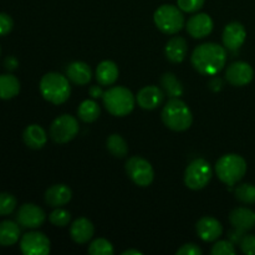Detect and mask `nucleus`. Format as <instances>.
<instances>
[{"label": "nucleus", "mask_w": 255, "mask_h": 255, "mask_svg": "<svg viewBox=\"0 0 255 255\" xmlns=\"http://www.w3.org/2000/svg\"><path fill=\"white\" fill-rule=\"evenodd\" d=\"M236 198L242 203H255V186L251 183H243L236 188Z\"/></svg>", "instance_id": "nucleus-30"}, {"label": "nucleus", "mask_w": 255, "mask_h": 255, "mask_svg": "<svg viewBox=\"0 0 255 255\" xmlns=\"http://www.w3.org/2000/svg\"><path fill=\"white\" fill-rule=\"evenodd\" d=\"M122 255H142V252L137 251V249H128V251H125Z\"/></svg>", "instance_id": "nucleus-41"}, {"label": "nucleus", "mask_w": 255, "mask_h": 255, "mask_svg": "<svg viewBox=\"0 0 255 255\" xmlns=\"http://www.w3.org/2000/svg\"><path fill=\"white\" fill-rule=\"evenodd\" d=\"M79 122L71 115H61L50 126V137L56 143H67L79 133Z\"/></svg>", "instance_id": "nucleus-8"}, {"label": "nucleus", "mask_w": 255, "mask_h": 255, "mask_svg": "<svg viewBox=\"0 0 255 255\" xmlns=\"http://www.w3.org/2000/svg\"><path fill=\"white\" fill-rule=\"evenodd\" d=\"M95 227L87 218H79L72 223L70 228V236L72 241L77 244H85L94 237Z\"/></svg>", "instance_id": "nucleus-19"}, {"label": "nucleus", "mask_w": 255, "mask_h": 255, "mask_svg": "<svg viewBox=\"0 0 255 255\" xmlns=\"http://www.w3.org/2000/svg\"><path fill=\"white\" fill-rule=\"evenodd\" d=\"M89 92H90V95L94 97V99H99V97H101L102 95H104L101 87H99V86H91L90 87Z\"/></svg>", "instance_id": "nucleus-40"}, {"label": "nucleus", "mask_w": 255, "mask_h": 255, "mask_svg": "<svg viewBox=\"0 0 255 255\" xmlns=\"http://www.w3.org/2000/svg\"><path fill=\"white\" fill-rule=\"evenodd\" d=\"M46 219L44 209L34 203H25L19 208L16 213V221L24 228L35 229L44 224Z\"/></svg>", "instance_id": "nucleus-11"}, {"label": "nucleus", "mask_w": 255, "mask_h": 255, "mask_svg": "<svg viewBox=\"0 0 255 255\" xmlns=\"http://www.w3.org/2000/svg\"><path fill=\"white\" fill-rule=\"evenodd\" d=\"M22 139L29 148L40 149L46 144V131L39 125H29L22 132Z\"/></svg>", "instance_id": "nucleus-21"}, {"label": "nucleus", "mask_w": 255, "mask_h": 255, "mask_svg": "<svg viewBox=\"0 0 255 255\" xmlns=\"http://www.w3.org/2000/svg\"><path fill=\"white\" fill-rule=\"evenodd\" d=\"M40 92L46 101L54 105H61L69 100L71 86L67 76L59 72H47L40 80Z\"/></svg>", "instance_id": "nucleus-2"}, {"label": "nucleus", "mask_w": 255, "mask_h": 255, "mask_svg": "<svg viewBox=\"0 0 255 255\" xmlns=\"http://www.w3.org/2000/svg\"><path fill=\"white\" fill-rule=\"evenodd\" d=\"M254 77V70L248 62L237 61L228 66L226 71V79L233 86H246L251 84Z\"/></svg>", "instance_id": "nucleus-12"}, {"label": "nucleus", "mask_w": 255, "mask_h": 255, "mask_svg": "<svg viewBox=\"0 0 255 255\" xmlns=\"http://www.w3.org/2000/svg\"><path fill=\"white\" fill-rule=\"evenodd\" d=\"M187 31L194 39H203L208 36L213 30V20L208 14L198 12L193 15L187 21Z\"/></svg>", "instance_id": "nucleus-14"}, {"label": "nucleus", "mask_w": 255, "mask_h": 255, "mask_svg": "<svg viewBox=\"0 0 255 255\" xmlns=\"http://www.w3.org/2000/svg\"><path fill=\"white\" fill-rule=\"evenodd\" d=\"M20 251L25 255H46L50 253V241L41 232H29L20 239Z\"/></svg>", "instance_id": "nucleus-10"}, {"label": "nucleus", "mask_w": 255, "mask_h": 255, "mask_svg": "<svg viewBox=\"0 0 255 255\" xmlns=\"http://www.w3.org/2000/svg\"><path fill=\"white\" fill-rule=\"evenodd\" d=\"M102 100L107 111L117 117H124L131 114L136 102L133 94L124 86L109 89L102 95Z\"/></svg>", "instance_id": "nucleus-4"}, {"label": "nucleus", "mask_w": 255, "mask_h": 255, "mask_svg": "<svg viewBox=\"0 0 255 255\" xmlns=\"http://www.w3.org/2000/svg\"><path fill=\"white\" fill-rule=\"evenodd\" d=\"M229 222L239 232L251 231L255 227V212L246 207L233 209L229 214Z\"/></svg>", "instance_id": "nucleus-17"}, {"label": "nucleus", "mask_w": 255, "mask_h": 255, "mask_svg": "<svg viewBox=\"0 0 255 255\" xmlns=\"http://www.w3.org/2000/svg\"><path fill=\"white\" fill-rule=\"evenodd\" d=\"M206 0H177V5L182 11L196 12L202 9Z\"/></svg>", "instance_id": "nucleus-34"}, {"label": "nucleus", "mask_w": 255, "mask_h": 255, "mask_svg": "<svg viewBox=\"0 0 255 255\" xmlns=\"http://www.w3.org/2000/svg\"><path fill=\"white\" fill-rule=\"evenodd\" d=\"M177 255H202V249L199 248L197 244L193 243H188L182 246L178 251L176 252Z\"/></svg>", "instance_id": "nucleus-37"}, {"label": "nucleus", "mask_w": 255, "mask_h": 255, "mask_svg": "<svg viewBox=\"0 0 255 255\" xmlns=\"http://www.w3.org/2000/svg\"><path fill=\"white\" fill-rule=\"evenodd\" d=\"M66 76L76 85H87L92 79V71L86 62L75 61L67 66Z\"/></svg>", "instance_id": "nucleus-22"}, {"label": "nucleus", "mask_w": 255, "mask_h": 255, "mask_svg": "<svg viewBox=\"0 0 255 255\" xmlns=\"http://www.w3.org/2000/svg\"><path fill=\"white\" fill-rule=\"evenodd\" d=\"M17 65H19V62H17V60L14 56H9L5 59V67L7 70H15L17 67Z\"/></svg>", "instance_id": "nucleus-39"}, {"label": "nucleus", "mask_w": 255, "mask_h": 255, "mask_svg": "<svg viewBox=\"0 0 255 255\" xmlns=\"http://www.w3.org/2000/svg\"><path fill=\"white\" fill-rule=\"evenodd\" d=\"M89 254L91 255H112L114 254V246L107 239L99 238L95 239L89 247Z\"/></svg>", "instance_id": "nucleus-29"}, {"label": "nucleus", "mask_w": 255, "mask_h": 255, "mask_svg": "<svg viewBox=\"0 0 255 255\" xmlns=\"http://www.w3.org/2000/svg\"><path fill=\"white\" fill-rule=\"evenodd\" d=\"M16 208V198L12 194L1 192L0 193V216H9Z\"/></svg>", "instance_id": "nucleus-31"}, {"label": "nucleus", "mask_w": 255, "mask_h": 255, "mask_svg": "<svg viewBox=\"0 0 255 255\" xmlns=\"http://www.w3.org/2000/svg\"><path fill=\"white\" fill-rule=\"evenodd\" d=\"M208 86H209V89L213 90V91H219V90L223 87V81H222L221 77L214 76V77H212L211 80H209Z\"/></svg>", "instance_id": "nucleus-38"}, {"label": "nucleus", "mask_w": 255, "mask_h": 255, "mask_svg": "<svg viewBox=\"0 0 255 255\" xmlns=\"http://www.w3.org/2000/svg\"><path fill=\"white\" fill-rule=\"evenodd\" d=\"M100 106L97 102H95L94 100H85L80 104L79 109H77V115H79L80 120H82L86 124L90 122H94L99 119L100 116Z\"/></svg>", "instance_id": "nucleus-27"}, {"label": "nucleus", "mask_w": 255, "mask_h": 255, "mask_svg": "<svg viewBox=\"0 0 255 255\" xmlns=\"http://www.w3.org/2000/svg\"><path fill=\"white\" fill-rule=\"evenodd\" d=\"M126 172L129 178L139 187H148L153 182L154 171L147 159L133 156L126 162Z\"/></svg>", "instance_id": "nucleus-9"}, {"label": "nucleus", "mask_w": 255, "mask_h": 255, "mask_svg": "<svg viewBox=\"0 0 255 255\" xmlns=\"http://www.w3.org/2000/svg\"><path fill=\"white\" fill-rule=\"evenodd\" d=\"M216 173L227 186H234L247 173V162L242 156L228 153L222 156L216 163Z\"/></svg>", "instance_id": "nucleus-5"}, {"label": "nucleus", "mask_w": 255, "mask_h": 255, "mask_svg": "<svg viewBox=\"0 0 255 255\" xmlns=\"http://www.w3.org/2000/svg\"><path fill=\"white\" fill-rule=\"evenodd\" d=\"M107 149L116 158H124L128 153V146L125 138L120 134H111L107 138Z\"/></svg>", "instance_id": "nucleus-28"}, {"label": "nucleus", "mask_w": 255, "mask_h": 255, "mask_svg": "<svg viewBox=\"0 0 255 255\" xmlns=\"http://www.w3.org/2000/svg\"><path fill=\"white\" fill-rule=\"evenodd\" d=\"M211 253L213 255H234L236 254V248L231 242L218 241L212 247Z\"/></svg>", "instance_id": "nucleus-33"}, {"label": "nucleus", "mask_w": 255, "mask_h": 255, "mask_svg": "<svg viewBox=\"0 0 255 255\" xmlns=\"http://www.w3.org/2000/svg\"><path fill=\"white\" fill-rule=\"evenodd\" d=\"M187 52H188V44H187L186 39L182 36H173L172 39H169L164 47L166 57L174 64H179L183 61L187 56Z\"/></svg>", "instance_id": "nucleus-20"}, {"label": "nucleus", "mask_w": 255, "mask_h": 255, "mask_svg": "<svg viewBox=\"0 0 255 255\" xmlns=\"http://www.w3.org/2000/svg\"><path fill=\"white\" fill-rule=\"evenodd\" d=\"M198 236L204 242H216L223 233V226L213 217H202L196 224Z\"/></svg>", "instance_id": "nucleus-16"}, {"label": "nucleus", "mask_w": 255, "mask_h": 255, "mask_svg": "<svg viewBox=\"0 0 255 255\" xmlns=\"http://www.w3.org/2000/svg\"><path fill=\"white\" fill-rule=\"evenodd\" d=\"M14 27V21L11 16L5 12H0V36H5L9 34Z\"/></svg>", "instance_id": "nucleus-35"}, {"label": "nucleus", "mask_w": 255, "mask_h": 255, "mask_svg": "<svg viewBox=\"0 0 255 255\" xmlns=\"http://www.w3.org/2000/svg\"><path fill=\"white\" fill-rule=\"evenodd\" d=\"M163 124L172 131L182 132L188 129L193 122V115L187 106L186 102L179 100V97L171 99L161 112Z\"/></svg>", "instance_id": "nucleus-3"}, {"label": "nucleus", "mask_w": 255, "mask_h": 255, "mask_svg": "<svg viewBox=\"0 0 255 255\" xmlns=\"http://www.w3.org/2000/svg\"><path fill=\"white\" fill-rule=\"evenodd\" d=\"M72 198V191L66 184H54L45 192V202L50 207L59 208L69 203Z\"/></svg>", "instance_id": "nucleus-18"}, {"label": "nucleus", "mask_w": 255, "mask_h": 255, "mask_svg": "<svg viewBox=\"0 0 255 255\" xmlns=\"http://www.w3.org/2000/svg\"><path fill=\"white\" fill-rule=\"evenodd\" d=\"M241 249L244 254L255 255V236L243 237L241 242Z\"/></svg>", "instance_id": "nucleus-36"}, {"label": "nucleus", "mask_w": 255, "mask_h": 255, "mask_svg": "<svg viewBox=\"0 0 255 255\" xmlns=\"http://www.w3.org/2000/svg\"><path fill=\"white\" fill-rule=\"evenodd\" d=\"M213 176L209 162L203 158H197L188 164L184 172V183L189 189L198 191L204 188Z\"/></svg>", "instance_id": "nucleus-7"}, {"label": "nucleus", "mask_w": 255, "mask_h": 255, "mask_svg": "<svg viewBox=\"0 0 255 255\" xmlns=\"http://www.w3.org/2000/svg\"><path fill=\"white\" fill-rule=\"evenodd\" d=\"M20 92V82L14 75H0V99L10 100Z\"/></svg>", "instance_id": "nucleus-25"}, {"label": "nucleus", "mask_w": 255, "mask_h": 255, "mask_svg": "<svg viewBox=\"0 0 255 255\" xmlns=\"http://www.w3.org/2000/svg\"><path fill=\"white\" fill-rule=\"evenodd\" d=\"M153 20L156 26L167 35L177 34L184 26V16L182 14V10L178 6L171 4L159 6L154 11Z\"/></svg>", "instance_id": "nucleus-6"}, {"label": "nucleus", "mask_w": 255, "mask_h": 255, "mask_svg": "<svg viewBox=\"0 0 255 255\" xmlns=\"http://www.w3.org/2000/svg\"><path fill=\"white\" fill-rule=\"evenodd\" d=\"M161 86L164 94L168 95L171 99H176L183 95V85L172 72H166L161 77Z\"/></svg>", "instance_id": "nucleus-26"}, {"label": "nucleus", "mask_w": 255, "mask_h": 255, "mask_svg": "<svg viewBox=\"0 0 255 255\" xmlns=\"http://www.w3.org/2000/svg\"><path fill=\"white\" fill-rule=\"evenodd\" d=\"M191 61L199 74L214 76L226 66L227 49L216 42L198 45L192 54Z\"/></svg>", "instance_id": "nucleus-1"}, {"label": "nucleus", "mask_w": 255, "mask_h": 255, "mask_svg": "<svg viewBox=\"0 0 255 255\" xmlns=\"http://www.w3.org/2000/svg\"><path fill=\"white\" fill-rule=\"evenodd\" d=\"M247 37L246 27L238 21H233L224 27L223 31V44L224 47L229 51H238L244 44Z\"/></svg>", "instance_id": "nucleus-13"}, {"label": "nucleus", "mask_w": 255, "mask_h": 255, "mask_svg": "<svg viewBox=\"0 0 255 255\" xmlns=\"http://www.w3.org/2000/svg\"><path fill=\"white\" fill-rule=\"evenodd\" d=\"M96 79L102 86H111L119 79V67L111 60L100 62L96 69Z\"/></svg>", "instance_id": "nucleus-23"}, {"label": "nucleus", "mask_w": 255, "mask_h": 255, "mask_svg": "<svg viewBox=\"0 0 255 255\" xmlns=\"http://www.w3.org/2000/svg\"><path fill=\"white\" fill-rule=\"evenodd\" d=\"M20 224L12 221H4L0 223V246H14L20 238Z\"/></svg>", "instance_id": "nucleus-24"}, {"label": "nucleus", "mask_w": 255, "mask_h": 255, "mask_svg": "<svg viewBox=\"0 0 255 255\" xmlns=\"http://www.w3.org/2000/svg\"><path fill=\"white\" fill-rule=\"evenodd\" d=\"M164 100V91L158 86L149 85L144 86L138 91L136 101L138 106L143 110H154L161 106Z\"/></svg>", "instance_id": "nucleus-15"}, {"label": "nucleus", "mask_w": 255, "mask_h": 255, "mask_svg": "<svg viewBox=\"0 0 255 255\" xmlns=\"http://www.w3.org/2000/svg\"><path fill=\"white\" fill-rule=\"evenodd\" d=\"M49 221L56 227H66L71 221V214L69 211L62 208H56L49 216Z\"/></svg>", "instance_id": "nucleus-32"}]
</instances>
